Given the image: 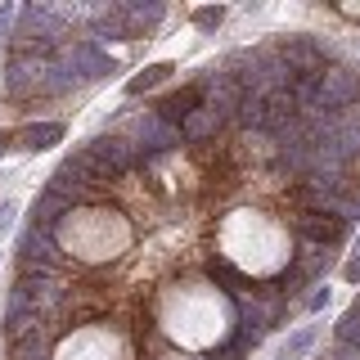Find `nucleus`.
Returning <instances> with one entry per match:
<instances>
[{"label": "nucleus", "instance_id": "obj_1", "mask_svg": "<svg viewBox=\"0 0 360 360\" xmlns=\"http://www.w3.org/2000/svg\"><path fill=\"white\" fill-rule=\"evenodd\" d=\"M82 225H90L86 239H77L72 248L86 257V262H104V257H117L127 252L131 243V221H122L117 212H104V207H90V212H77Z\"/></svg>", "mask_w": 360, "mask_h": 360}, {"label": "nucleus", "instance_id": "obj_2", "mask_svg": "<svg viewBox=\"0 0 360 360\" xmlns=\"http://www.w3.org/2000/svg\"><path fill=\"white\" fill-rule=\"evenodd\" d=\"M82 149L95 158V167L104 172V180H127L135 172H144L140 153H135L131 135H117V131H95L90 140H82Z\"/></svg>", "mask_w": 360, "mask_h": 360}, {"label": "nucleus", "instance_id": "obj_3", "mask_svg": "<svg viewBox=\"0 0 360 360\" xmlns=\"http://www.w3.org/2000/svg\"><path fill=\"white\" fill-rule=\"evenodd\" d=\"M18 266H41V270H54V275H68L77 262L68 257V248L59 243V234L27 225L22 239H18Z\"/></svg>", "mask_w": 360, "mask_h": 360}, {"label": "nucleus", "instance_id": "obj_4", "mask_svg": "<svg viewBox=\"0 0 360 360\" xmlns=\"http://www.w3.org/2000/svg\"><path fill=\"white\" fill-rule=\"evenodd\" d=\"M131 144H135V153H140V162L149 167L153 158L180 149V144H185V135H180V127H172V122L153 117V112H140V117L131 122Z\"/></svg>", "mask_w": 360, "mask_h": 360}, {"label": "nucleus", "instance_id": "obj_5", "mask_svg": "<svg viewBox=\"0 0 360 360\" xmlns=\"http://www.w3.org/2000/svg\"><path fill=\"white\" fill-rule=\"evenodd\" d=\"M59 59L72 68L77 77H82V86H90V82H104V77H112L117 72V59L104 50L99 41H90V37H72L59 50Z\"/></svg>", "mask_w": 360, "mask_h": 360}, {"label": "nucleus", "instance_id": "obj_6", "mask_svg": "<svg viewBox=\"0 0 360 360\" xmlns=\"http://www.w3.org/2000/svg\"><path fill=\"white\" fill-rule=\"evenodd\" d=\"M288 230L297 234L302 243H315V248H342L347 239H352V225L329 217V212H292L288 217Z\"/></svg>", "mask_w": 360, "mask_h": 360}, {"label": "nucleus", "instance_id": "obj_7", "mask_svg": "<svg viewBox=\"0 0 360 360\" xmlns=\"http://www.w3.org/2000/svg\"><path fill=\"white\" fill-rule=\"evenodd\" d=\"M202 108V90L194 82H185V86H176V90H167L162 99L153 104V117H162V122H172V127H185L189 117Z\"/></svg>", "mask_w": 360, "mask_h": 360}, {"label": "nucleus", "instance_id": "obj_8", "mask_svg": "<svg viewBox=\"0 0 360 360\" xmlns=\"http://www.w3.org/2000/svg\"><path fill=\"white\" fill-rule=\"evenodd\" d=\"M59 140H63V122H27V127L0 135L5 149H27V153H45V149H54Z\"/></svg>", "mask_w": 360, "mask_h": 360}, {"label": "nucleus", "instance_id": "obj_9", "mask_svg": "<svg viewBox=\"0 0 360 360\" xmlns=\"http://www.w3.org/2000/svg\"><path fill=\"white\" fill-rule=\"evenodd\" d=\"M207 275L217 279V288H225L230 297H243V292H257V288H262L252 279V270L239 266L234 257H212V262H207Z\"/></svg>", "mask_w": 360, "mask_h": 360}, {"label": "nucleus", "instance_id": "obj_10", "mask_svg": "<svg viewBox=\"0 0 360 360\" xmlns=\"http://www.w3.org/2000/svg\"><path fill=\"white\" fill-rule=\"evenodd\" d=\"M230 127V117H225L221 108H212L207 99H202V108L194 112V117L185 122V127H180V135H185V144H194V149H202V144L207 140H217V135Z\"/></svg>", "mask_w": 360, "mask_h": 360}, {"label": "nucleus", "instance_id": "obj_11", "mask_svg": "<svg viewBox=\"0 0 360 360\" xmlns=\"http://www.w3.org/2000/svg\"><path fill=\"white\" fill-rule=\"evenodd\" d=\"M72 217V202L68 198H59V194H50V189H41V198L32 202V221L27 225H37V230H59V225Z\"/></svg>", "mask_w": 360, "mask_h": 360}, {"label": "nucleus", "instance_id": "obj_12", "mask_svg": "<svg viewBox=\"0 0 360 360\" xmlns=\"http://www.w3.org/2000/svg\"><path fill=\"white\" fill-rule=\"evenodd\" d=\"M292 266L302 270V275L311 279V284H320V275H329V266H333V252L329 248H315V243H292Z\"/></svg>", "mask_w": 360, "mask_h": 360}, {"label": "nucleus", "instance_id": "obj_13", "mask_svg": "<svg viewBox=\"0 0 360 360\" xmlns=\"http://www.w3.org/2000/svg\"><path fill=\"white\" fill-rule=\"evenodd\" d=\"M45 189H50V194H59V198H68L72 207H77V202H90V198H95V185H86V180L72 176L68 167H54V176L45 180Z\"/></svg>", "mask_w": 360, "mask_h": 360}, {"label": "nucleus", "instance_id": "obj_14", "mask_svg": "<svg viewBox=\"0 0 360 360\" xmlns=\"http://www.w3.org/2000/svg\"><path fill=\"white\" fill-rule=\"evenodd\" d=\"M50 338L54 329H32L9 342V360H50Z\"/></svg>", "mask_w": 360, "mask_h": 360}, {"label": "nucleus", "instance_id": "obj_15", "mask_svg": "<svg viewBox=\"0 0 360 360\" xmlns=\"http://www.w3.org/2000/svg\"><path fill=\"white\" fill-rule=\"evenodd\" d=\"M172 72H176V63H172V59H162V63H149L144 72H135L131 82H127V99L144 95V90H153V86H162V82H167Z\"/></svg>", "mask_w": 360, "mask_h": 360}, {"label": "nucleus", "instance_id": "obj_16", "mask_svg": "<svg viewBox=\"0 0 360 360\" xmlns=\"http://www.w3.org/2000/svg\"><path fill=\"white\" fill-rule=\"evenodd\" d=\"M333 342H342V347H352V352H360V302H352V307L338 315Z\"/></svg>", "mask_w": 360, "mask_h": 360}, {"label": "nucleus", "instance_id": "obj_17", "mask_svg": "<svg viewBox=\"0 0 360 360\" xmlns=\"http://www.w3.org/2000/svg\"><path fill=\"white\" fill-rule=\"evenodd\" d=\"M311 347H315V324H302V329H297V333H292L288 342H284L279 360H302V356L311 352Z\"/></svg>", "mask_w": 360, "mask_h": 360}, {"label": "nucleus", "instance_id": "obj_18", "mask_svg": "<svg viewBox=\"0 0 360 360\" xmlns=\"http://www.w3.org/2000/svg\"><path fill=\"white\" fill-rule=\"evenodd\" d=\"M189 18H194V27L207 32V27H221V22H225V9H221V5H202V9H194Z\"/></svg>", "mask_w": 360, "mask_h": 360}, {"label": "nucleus", "instance_id": "obj_19", "mask_svg": "<svg viewBox=\"0 0 360 360\" xmlns=\"http://www.w3.org/2000/svg\"><path fill=\"white\" fill-rule=\"evenodd\" d=\"M329 302H333V288H329V284H324V288L315 284V292H311V297H307V311L315 315V311H324V307H329Z\"/></svg>", "mask_w": 360, "mask_h": 360}, {"label": "nucleus", "instance_id": "obj_20", "mask_svg": "<svg viewBox=\"0 0 360 360\" xmlns=\"http://www.w3.org/2000/svg\"><path fill=\"white\" fill-rule=\"evenodd\" d=\"M14 217H18V207H14V202H0V234H9V230H14Z\"/></svg>", "mask_w": 360, "mask_h": 360}, {"label": "nucleus", "instance_id": "obj_21", "mask_svg": "<svg viewBox=\"0 0 360 360\" xmlns=\"http://www.w3.org/2000/svg\"><path fill=\"white\" fill-rule=\"evenodd\" d=\"M342 279H347V284H360V252H356L352 262L342 266Z\"/></svg>", "mask_w": 360, "mask_h": 360}, {"label": "nucleus", "instance_id": "obj_22", "mask_svg": "<svg viewBox=\"0 0 360 360\" xmlns=\"http://www.w3.org/2000/svg\"><path fill=\"white\" fill-rule=\"evenodd\" d=\"M14 18H18V9H14V5H5V9H0V37L9 32V22H14Z\"/></svg>", "mask_w": 360, "mask_h": 360}, {"label": "nucleus", "instance_id": "obj_23", "mask_svg": "<svg viewBox=\"0 0 360 360\" xmlns=\"http://www.w3.org/2000/svg\"><path fill=\"white\" fill-rule=\"evenodd\" d=\"M338 14H342V18H352V22H360V5H342Z\"/></svg>", "mask_w": 360, "mask_h": 360}, {"label": "nucleus", "instance_id": "obj_24", "mask_svg": "<svg viewBox=\"0 0 360 360\" xmlns=\"http://www.w3.org/2000/svg\"><path fill=\"white\" fill-rule=\"evenodd\" d=\"M185 360H212V356H185Z\"/></svg>", "mask_w": 360, "mask_h": 360}, {"label": "nucleus", "instance_id": "obj_25", "mask_svg": "<svg viewBox=\"0 0 360 360\" xmlns=\"http://www.w3.org/2000/svg\"><path fill=\"white\" fill-rule=\"evenodd\" d=\"M0 153H5V144H0Z\"/></svg>", "mask_w": 360, "mask_h": 360}]
</instances>
